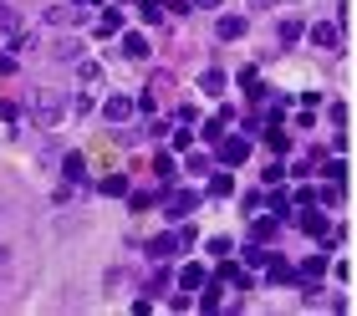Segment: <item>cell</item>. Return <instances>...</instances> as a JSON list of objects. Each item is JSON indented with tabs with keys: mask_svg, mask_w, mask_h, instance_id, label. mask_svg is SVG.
<instances>
[{
	"mask_svg": "<svg viewBox=\"0 0 357 316\" xmlns=\"http://www.w3.org/2000/svg\"><path fill=\"white\" fill-rule=\"evenodd\" d=\"M321 174H327L332 184H342V179H347V163H342V158H327V163H321Z\"/></svg>",
	"mask_w": 357,
	"mask_h": 316,
	"instance_id": "obj_25",
	"label": "cell"
},
{
	"mask_svg": "<svg viewBox=\"0 0 357 316\" xmlns=\"http://www.w3.org/2000/svg\"><path fill=\"white\" fill-rule=\"evenodd\" d=\"M123 57H128V61H149V36L128 31V36H123Z\"/></svg>",
	"mask_w": 357,
	"mask_h": 316,
	"instance_id": "obj_11",
	"label": "cell"
},
{
	"mask_svg": "<svg viewBox=\"0 0 357 316\" xmlns=\"http://www.w3.org/2000/svg\"><path fill=\"white\" fill-rule=\"evenodd\" d=\"M337 41H342V31H337V26H327V21H317V26H312V46H321V52H332Z\"/></svg>",
	"mask_w": 357,
	"mask_h": 316,
	"instance_id": "obj_13",
	"label": "cell"
},
{
	"mask_svg": "<svg viewBox=\"0 0 357 316\" xmlns=\"http://www.w3.org/2000/svg\"><path fill=\"white\" fill-rule=\"evenodd\" d=\"M56 57H67V61H77V57H82V46H77V41H61V46H56Z\"/></svg>",
	"mask_w": 357,
	"mask_h": 316,
	"instance_id": "obj_30",
	"label": "cell"
},
{
	"mask_svg": "<svg viewBox=\"0 0 357 316\" xmlns=\"http://www.w3.org/2000/svg\"><path fill=\"white\" fill-rule=\"evenodd\" d=\"M0 31H6V36H15V31H21V15H15L6 0H0Z\"/></svg>",
	"mask_w": 357,
	"mask_h": 316,
	"instance_id": "obj_24",
	"label": "cell"
},
{
	"mask_svg": "<svg viewBox=\"0 0 357 316\" xmlns=\"http://www.w3.org/2000/svg\"><path fill=\"white\" fill-rule=\"evenodd\" d=\"M230 118H235L230 107H225L220 118H209V123H204V138H209V143H215V138H225V123H230Z\"/></svg>",
	"mask_w": 357,
	"mask_h": 316,
	"instance_id": "obj_21",
	"label": "cell"
},
{
	"mask_svg": "<svg viewBox=\"0 0 357 316\" xmlns=\"http://www.w3.org/2000/svg\"><path fill=\"white\" fill-rule=\"evenodd\" d=\"M158 194H164V189H138V194H128V204H133V209H153Z\"/></svg>",
	"mask_w": 357,
	"mask_h": 316,
	"instance_id": "obj_22",
	"label": "cell"
},
{
	"mask_svg": "<svg viewBox=\"0 0 357 316\" xmlns=\"http://www.w3.org/2000/svg\"><path fill=\"white\" fill-rule=\"evenodd\" d=\"M266 280H271V286H296V265L281 260V255H271L266 260Z\"/></svg>",
	"mask_w": 357,
	"mask_h": 316,
	"instance_id": "obj_8",
	"label": "cell"
},
{
	"mask_svg": "<svg viewBox=\"0 0 357 316\" xmlns=\"http://www.w3.org/2000/svg\"><path fill=\"white\" fill-rule=\"evenodd\" d=\"M97 189H102L107 199H118V194H128V179H123V174H107V179H102Z\"/></svg>",
	"mask_w": 357,
	"mask_h": 316,
	"instance_id": "obj_23",
	"label": "cell"
},
{
	"mask_svg": "<svg viewBox=\"0 0 357 316\" xmlns=\"http://www.w3.org/2000/svg\"><path fill=\"white\" fill-rule=\"evenodd\" d=\"M189 245H194V230H169V235L149 240V255H153V260H169V255H184Z\"/></svg>",
	"mask_w": 357,
	"mask_h": 316,
	"instance_id": "obj_2",
	"label": "cell"
},
{
	"mask_svg": "<svg viewBox=\"0 0 357 316\" xmlns=\"http://www.w3.org/2000/svg\"><path fill=\"white\" fill-rule=\"evenodd\" d=\"M138 10H143V21H164V15H169V0H138Z\"/></svg>",
	"mask_w": 357,
	"mask_h": 316,
	"instance_id": "obj_19",
	"label": "cell"
},
{
	"mask_svg": "<svg viewBox=\"0 0 357 316\" xmlns=\"http://www.w3.org/2000/svg\"><path fill=\"white\" fill-rule=\"evenodd\" d=\"M215 280H225V286H235V291H245V286H250V271H245V260H230V255H225V265H220Z\"/></svg>",
	"mask_w": 357,
	"mask_h": 316,
	"instance_id": "obj_7",
	"label": "cell"
},
{
	"mask_svg": "<svg viewBox=\"0 0 357 316\" xmlns=\"http://www.w3.org/2000/svg\"><path fill=\"white\" fill-rule=\"evenodd\" d=\"M296 225H301V230H306V235H312V240H342V230H332V225H327V214H317L312 204H301Z\"/></svg>",
	"mask_w": 357,
	"mask_h": 316,
	"instance_id": "obj_3",
	"label": "cell"
},
{
	"mask_svg": "<svg viewBox=\"0 0 357 316\" xmlns=\"http://www.w3.org/2000/svg\"><path fill=\"white\" fill-rule=\"evenodd\" d=\"M245 158H250V138H245V133H235V138L220 143V163H225V169H235V163H245Z\"/></svg>",
	"mask_w": 357,
	"mask_h": 316,
	"instance_id": "obj_6",
	"label": "cell"
},
{
	"mask_svg": "<svg viewBox=\"0 0 357 316\" xmlns=\"http://www.w3.org/2000/svg\"><path fill=\"white\" fill-rule=\"evenodd\" d=\"M67 112H77V118H87V112H92V97H87V92L67 97Z\"/></svg>",
	"mask_w": 357,
	"mask_h": 316,
	"instance_id": "obj_26",
	"label": "cell"
},
{
	"mask_svg": "<svg viewBox=\"0 0 357 316\" xmlns=\"http://www.w3.org/2000/svg\"><path fill=\"white\" fill-rule=\"evenodd\" d=\"M158 199H164V214H169V220H184V214L199 204V194H194V189H174V194H158Z\"/></svg>",
	"mask_w": 357,
	"mask_h": 316,
	"instance_id": "obj_5",
	"label": "cell"
},
{
	"mask_svg": "<svg viewBox=\"0 0 357 316\" xmlns=\"http://www.w3.org/2000/svg\"><path fill=\"white\" fill-rule=\"evenodd\" d=\"M118 31H123V10L107 6L102 15H97V36H118Z\"/></svg>",
	"mask_w": 357,
	"mask_h": 316,
	"instance_id": "obj_14",
	"label": "cell"
},
{
	"mask_svg": "<svg viewBox=\"0 0 357 316\" xmlns=\"http://www.w3.org/2000/svg\"><path fill=\"white\" fill-rule=\"evenodd\" d=\"M31 118H36L41 128L61 123V118H67V97H61L56 87H36V92H31Z\"/></svg>",
	"mask_w": 357,
	"mask_h": 316,
	"instance_id": "obj_1",
	"label": "cell"
},
{
	"mask_svg": "<svg viewBox=\"0 0 357 316\" xmlns=\"http://www.w3.org/2000/svg\"><path fill=\"white\" fill-rule=\"evenodd\" d=\"M230 250H235V245H230V240H225V235H215V240H209V255H220V260H225V255H230Z\"/></svg>",
	"mask_w": 357,
	"mask_h": 316,
	"instance_id": "obj_29",
	"label": "cell"
},
{
	"mask_svg": "<svg viewBox=\"0 0 357 316\" xmlns=\"http://www.w3.org/2000/svg\"><path fill=\"white\" fill-rule=\"evenodd\" d=\"M199 87H204L209 97H220V92H225V72H220V66H209V72L199 77Z\"/></svg>",
	"mask_w": 357,
	"mask_h": 316,
	"instance_id": "obj_20",
	"label": "cell"
},
{
	"mask_svg": "<svg viewBox=\"0 0 357 316\" xmlns=\"http://www.w3.org/2000/svg\"><path fill=\"white\" fill-rule=\"evenodd\" d=\"M61 174H67L72 184H82V179H87V163H82V153H67V158H61Z\"/></svg>",
	"mask_w": 357,
	"mask_h": 316,
	"instance_id": "obj_16",
	"label": "cell"
},
{
	"mask_svg": "<svg viewBox=\"0 0 357 316\" xmlns=\"http://www.w3.org/2000/svg\"><path fill=\"white\" fill-rule=\"evenodd\" d=\"M72 6H97V0H72Z\"/></svg>",
	"mask_w": 357,
	"mask_h": 316,
	"instance_id": "obj_33",
	"label": "cell"
},
{
	"mask_svg": "<svg viewBox=\"0 0 357 316\" xmlns=\"http://www.w3.org/2000/svg\"><path fill=\"white\" fill-rule=\"evenodd\" d=\"M194 6H204V10H215V6H220V0H194Z\"/></svg>",
	"mask_w": 357,
	"mask_h": 316,
	"instance_id": "obj_32",
	"label": "cell"
},
{
	"mask_svg": "<svg viewBox=\"0 0 357 316\" xmlns=\"http://www.w3.org/2000/svg\"><path fill=\"white\" fill-rule=\"evenodd\" d=\"M204 280H209V271H204V265H199V260H189V265H184V271H178V286H184V291H199V286H204Z\"/></svg>",
	"mask_w": 357,
	"mask_h": 316,
	"instance_id": "obj_12",
	"label": "cell"
},
{
	"mask_svg": "<svg viewBox=\"0 0 357 316\" xmlns=\"http://www.w3.org/2000/svg\"><path fill=\"white\" fill-rule=\"evenodd\" d=\"M82 10L87 6H52V10H46V26H77V21H82Z\"/></svg>",
	"mask_w": 357,
	"mask_h": 316,
	"instance_id": "obj_10",
	"label": "cell"
},
{
	"mask_svg": "<svg viewBox=\"0 0 357 316\" xmlns=\"http://www.w3.org/2000/svg\"><path fill=\"white\" fill-rule=\"evenodd\" d=\"M220 41H235V36H245V21H240V15H220Z\"/></svg>",
	"mask_w": 357,
	"mask_h": 316,
	"instance_id": "obj_15",
	"label": "cell"
},
{
	"mask_svg": "<svg viewBox=\"0 0 357 316\" xmlns=\"http://www.w3.org/2000/svg\"><path fill=\"white\" fill-rule=\"evenodd\" d=\"M301 31H306V26L296 21V15H286V21H281V26H275V41H281V46H291V41H296V36H301Z\"/></svg>",
	"mask_w": 357,
	"mask_h": 316,
	"instance_id": "obj_17",
	"label": "cell"
},
{
	"mask_svg": "<svg viewBox=\"0 0 357 316\" xmlns=\"http://www.w3.org/2000/svg\"><path fill=\"white\" fill-rule=\"evenodd\" d=\"M230 189H235L230 174H215V179H209V194H230Z\"/></svg>",
	"mask_w": 357,
	"mask_h": 316,
	"instance_id": "obj_27",
	"label": "cell"
},
{
	"mask_svg": "<svg viewBox=\"0 0 357 316\" xmlns=\"http://www.w3.org/2000/svg\"><path fill=\"white\" fill-rule=\"evenodd\" d=\"M281 225H286L281 214H271V209H255V220H250V240H255V245H271L275 235H281Z\"/></svg>",
	"mask_w": 357,
	"mask_h": 316,
	"instance_id": "obj_4",
	"label": "cell"
},
{
	"mask_svg": "<svg viewBox=\"0 0 357 316\" xmlns=\"http://www.w3.org/2000/svg\"><path fill=\"white\" fill-rule=\"evenodd\" d=\"M0 118H6V123H15V103H0Z\"/></svg>",
	"mask_w": 357,
	"mask_h": 316,
	"instance_id": "obj_31",
	"label": "cell"
},
{
	"mask_svg": "<svg viewBox=\"0 0 357 316\" xmlns=\"http://www.w3.org/2000/svg\"><path fill=\"white\" fill-rule=\"evenodd\" d=\"M153 174H158V179H174V158L158 153V158H153Z\"/></svg>",
	"mask_w": 357,
	"mask_h": 316,
	"instance_id": "obj_28",
	"label": "cell"
},
{
	"mask_svg": "<svg viewBox=\"0 0 357 316\" xmlns=\"http://www.w3.org/2000/svg\"><path fill=\"white\" fill-rule=\"evenodd\" d=\"M321 276H327V260H321V255L301 260V271H296V280H321Z\"/></svg>",
	"mask_w": 357,
	"mask_h": 316,
	"instance_id": "obj_18",
	"label": "cell"
},
{
	"mask_svg": "<svg viewBox=\"0 0 357 316\" xmlns=\"http://www.w3.org/2000/svg\"><path fill=\"white\" fill-rule=\"evenodd\" d=\"M102 118H107V123H128V118H133V103H128L123 92H112L107 103H102Z\"/></svg>",
	"mask_w": 357,
	"mask_h": 316,
	"instance_id": "obj_9",
	"label": "cell"
}]
</instances>
